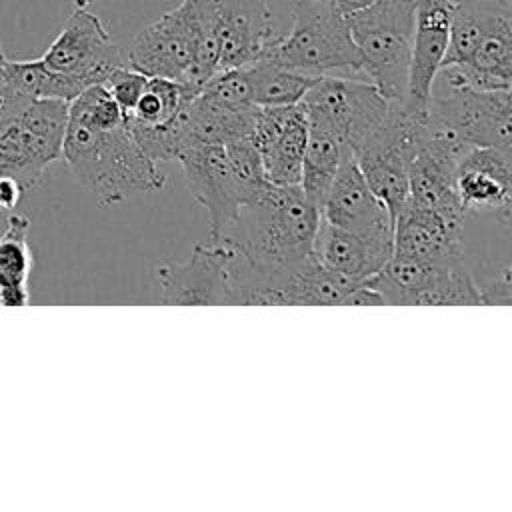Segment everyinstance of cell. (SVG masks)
<instances>
[{
  "label": "cell",
  "mask_w": 512,
  "mask_h": 512,
  "mask_svg": "<svg viewBox=\"0 0 512 512\" xmlns=\"http://www.w3.org/2000/svg\"><path fill=\"white\" fill-rule=\"evenodd\" d=\"M62 158L100 206H112L166 184L156 162L134 140L126 114L104 84H92L68 102Z\"/></svg>",
  "instance_id": "1"
},
{
  "label": "cell",
  "mask_w": 512,
  "mask_h": 512,
  "mask_svg": "<svg viewBox=\"0 0 512 512\" xmlns=\"http://www.w3.org/2000/svg\"><path fill=\"white\" fill-rule=\"evenodd\" d=\"M320 210L300 186H272L244 204L228 230L218 236L232 242L240 254L260 268L296 266L312 256Z\"/></svg>",
  "instance_id": "2"
},
{
  "label": "cell",
  "mask_w": 512,
  "mask_h": 512,
  "mask_svg": "<svg viewBox=\"0 0 512 512\" xmlns=\"http://www.w3.org/2000/svg\"><path fill=\"white\" fill-rule=\"evenodd\" d=\"M418 0H374L344 14L362 74L390 102L402 104L408 82Z\"/></svg>",
  "instance_id": "3"
},
{
  "label": "cell",
  "mask_w": 512,
  "mask_h": 512,
  "mask_svg": "<svg viewBox=\"0 0 512 512\" xmlns=\"http://www.w3.org/2000/svg\"><path fill=\"white\" fill-rule=\"evenodd\" d=\"M308 76H356L362 60L346 18L330 0L292 4V26L264 58Z\"/></svg>",
  "instance_id": "4"
},
{
  "label": "cell",
  "mask_w": 512,
  "mask_h": 512,
  "mask_svg": "<svg viewBox=\"0 0 512 512\" xmlns=\"http://www.w3.org/2000/svg\"><path fill=\"white\" fill-rule=\"evenodd\" d=\"M386 306H480L478 282L466 260L428 262L392 252L388 262L366 280Z\"/></svg>",
  "instance_id": "5"
},
{
  "label": "cell",
  "mask_w": 512,
  "mask_h": 512,
  "mask_svg": "<svg viewBox=\"0 0 512 512\" xmlns=\"http://www.w3.org/2000/svg\"><path fill=\"white\" fill-rule=\"evenodd\" d=\"M440 90L432 88L428 100V122L464 146H504L510 144V90H476L464 82L444 76Z\"/></svg>",
  "instance_id": "6"
},
{
  "label": "cell",
  "mask_w": 512,
  "mask_h": 512,
  "mask_svg": "<svg viewBox=\"0 0 512 512\" xmlns=\"http://www.w3.org/2000/svg\"><path fill=\"white\" fill-rule=\"evenodd\" d=\"M68 102L32 98L0 130V176H12L24 190L34 188L46 168L62 158Z\"/></svg>",
  "instance_id": "7"
},
{
  "label": "cell",
  "mask_w": 512,
  "mask_h": 512,
  "mask_svg": "<svg viewBox=\"0 0 512 512\" xmlns=\"http://www.w3.org/2000/svg\"><path fill=\"white\" fill-rule=\"evenodd\" d=\"M302 104L310 122L336 132L354 154L384 126L396 102L384 98L368 80L320 76L304 94Z\"/></svg>",
  "instance_id": "8"
},
{
  "label": "cell",
  "mask_w": 512,
  "mask_h": 512,
  "mask_svg": "<svg viewBox=\"0 0 512 512\" xmlns=\"http://www.w3.org/2000/svg\"><path fill=\"white\" fill-rule=\"evenodd\" d=\"M424 118L394 104L384 126L352 156L372 192L386 204L392 222L408 198V168L416 134Z\"/></svg>",
  "instance_id": "9"
},
{
  "label": "cell",
  "mask_w": 512,
  "mask_h": 512,
  "mask_svg": "<svg viewBox=\"0 0 512 512\" xmlns=\"http://www.w3.org/2000/svg\"><path fill=\"white\" fill-rule=\"evenodd\" d=\"M466 150L468 146L424 118L410 158L406 202L464 222L466 210L456 192V166Z\"/></svg>",
  "instance_id": "10"
},
{
  "label": "cell",
  "mask_w": 512,
  "mask_h": 512,
  "mask_svg": "<svg viewBox=\"0 0 512 512\" xmlns=\"http://www.w3.org/2000/svg\"><path fill=\"white\" fill-rule=\"evenodd\" d=\"M40 58L48 68L76 76L88 86L102 84L116 66L126 64V56L102 20L88 8H76L68 16L60 34Z\"/></svg>",
  "instance_id": "11"
},
{
  "label": "cell",
  "mask_w": 512,
  "mask_h": 512,
  "mask_svg": "<svg viewBox=\"0 0 512 512\" xmlns=\"http://www.w3.org/2000/svg\"><path fill=\"white\" fill-rule=\"evenodd\" d=\"M230 252L228 240L210 238L206 244H196L188 260L162 264L156 270L158 300L168 306H232Z\"/></svg>",
  "instance_id": "12"
},
{
  "label": "cell",
  "mask_w": 512,
  "mask_h": 512,
  "mask_svg": "<svg viewBox=\"0 0 512 512\" xmlns=\"http://www.w3.org/2000/svg\"><path fill=\"white\" fill-rule=\"evenodd\" d=\"M196 48L194 14L188 0L142 28L126 54V64L148 78L188 82Z\"/></svg>",
  "instance_id": "13"
},
{
  "label": "cell",
  "mask_w": 512,
  "mask_h": 512,
  "mask_svg": "<svg viewBox=\"0 0 512 512\" xmlns=\"http://www.w3.org/2000/svg\"><path fill=\"white\" fill-rule=\"evenodd\" d=\"M176 162H180L184 170L192 196L208 212L210 238L222 236L244 206V196L232 172L224 144H194L186 148Z\"/></svg>",
  "instance_id": "14"
},
{
  "label": "cell",
  "mask_w": 512,
  "mask_h": 512,
  "mask_svg": "<svg viewBox=\"0 0 512 512\" xmlns=\"http://www.w3.org/2000/svg\"><path fill=\"white\" fill-rule=\"evenodd\" d=\"M252 138L260 150L266 182L298 186L308 140V114L302 100L286 106H258Z\"/></svg>",
  "instance_id": "15"
},
{
  "label": "cell",
  "mask_w": 512,
  "mask_h": 512,
  "mask_svg": "<svg viewBox=\"0 0 512 512\" xmlns=\"http://www.w3.org/2000/svg\"><path fill=\"white\" fill-rule=\"evenodd\" d=\"M268 0H218V70L264 60L286 34Z\"/></svg>",
  "instance_id": "16"
},
{
  "label": "cell",
  "mask_w": 512,
  "mask_h": 512,
  "mask_svg": "<svg viewBox=\"0 0 512 512\" xmlns=\"http://www.w3.org/2000/svg\"><path fill=\"white\" fill-rule=\"evenodd\" d=\"M450 0H418L410 52V68L402 108L414 118H426L432 84L448 48Z\"/></svg>",
  "instance_id": "17"
},
{
  "label": "cell",
  "mask_w": 512,
  "mask_h": 512,
  "mask_svg": "<svg viewBox=\"0 0 512 512\" xmlns=\"http://www.w3.org/2000/svg\"><path fill=\"white\" fill-rule=\"evenodd\" d=\"M320 218L368 238H392L394 222L386 204L372 192L354 156H346L320 204Z\"/></svg>",
  "instance_id": "18"
},
{
  "label": "cell",
  "mask_w": 512,
  "mask_h": 512,
  "mask_svg": "<svg viewBox=\"0 0 512 512\" xmlns=\"http://www.w3.org/2000/svg\"><path fill=\"white\" fill-rule=\"evenodd\" d=\"M512 148L472 146L456 166V192L466 214L488 210L502 224L510 222L512 208Z\"/></svg>",
  "instance_id": "19"
},
{
  "label": "cell",
  "mask_w": 512,
  "mask_h": 512,
  "mask_svg": "<svg viewBox=\"0 0 512 512\" xmlns=\"http://www.w3.org/2000/svg\"><path fill=\"white\" fill-rule=\"evenodd\" d=\"M462 232L464 222L406 202L394 218L392 252L428 262H460L466 260Z\"/></svg>",
  "instance_id": "20"
},
{
  "label": "cell",
  "mask_w": 512,
  "mask_h": 512,
  "mask_svg": "<svg viewBox=\"0 0 512 512\" xmlns=\"http://www.w3.org/2000/svg\"><path fill=\"white\" fill-rule=\"evenodd\" d=\"M392 238H368L338 228L320 218L312 256L328 270H334L354 282H364L374 276L392 256Z\"/></svg>",
  "instance_id": "21"
},
{
  "label": "cell",
  "mask_w": 512,
  "mask_h": 512,
  "mask_svg": "<svg viewBox=\"0 0 512 512\" xmlns=\"http://www.w3.org/2000/svg\"><path fill=\"white\" fill-rule=\"evenodd\" d=\"M346 156L352 154L336 132L318 122L308 120V140L302 158V176L298 186L318 210L334 180L338 166Z\"/></svg>",
  "instance_id": "22"
},
{
  "label": "cell",
  "mask_w": 512,
  "mask_h": 512,
  "mask_svg": "<svg viewBox=\"0 0 512 512\" xmlns=\"http://www.w3.org/2000/svg\"><path fill=\"white\" fill-rule=\"evenodd\" d=\"M28 230L30 220L26 216L10 214L6 218V230L0 236V306H24L30 300L32 252Z\"/></svg>",
  "instance_id": "23"
},
{
  "label": "cell",
  "mask_w": 512,
  "mask_h": 512,
  "mask_svg": "<svg viewBox=\"0 0 512 512\" xmlns=\"http://www.w3.org/2000/svg\"><path fill=\"white\" fill-rule=\"evenodd\" d=\"M4 80L28 98H56L66 102L88 88L84 80L48 68L42 58L6 60Z\"/></svg>",
  "instance_id": "24"
},
{
  "label": "cell",
  "mask_w": 512,
  "mask_h": 512,
  "mask_svg": "<svg viewBox=\"0 0 512 512\" xmlns=\"http://www.w3.org/2000/svg\"><path fill=\"white\" fill-rule=\"evenodd\" d=\"M250 86H252V102L256 106H286L296 104L304 98L308 88L320 76H308L272 60H258L246 66Z\"/></svg>",
  "instance_id": "25"
},
{
  "label": "cell",
  "mask_w": 512,
  "mask_h": 512,
  "mask_svg": "<svg viewBox=\"0 0 512 512\" xmlns=\"http://www.w3.org/2000/svg\"><path fill=\"white\" fill-rule=\"evenodd\" d=\"M200 88L170 78H148L144 92L126 120L140 126H162L174 120L182 108L198 94Z\"/></svg>",
  "instance_id": "26"
},
{
  "label": "cell",
  "mask_w": 512,
  "mask_h": 512,
  "mask_svg": "<svg viewBox=\"0 0 512 512\" xmlns=\"http://www.w3.org/2000/svg\"><path fill=\"white\" fill-rule=\"evenodd\" d=\"M148 82V76L130 68L128 64L116 66L106 80L102 82L106 86V90L110 92V96L114 98V102L120 106V110L124 114H130L132 108L136 106L140 94L144 92V86Z\"/></svg>",
  "instance_id": "27"
},
{
  "label": "cell",
  "mask_w": 512,
  "mask_h": 512,
  "mask_svg": "<svg viewBox=\"0 0 512 512\" xmlns=\"http://www.w3.org/2000/svg\"><path fill=\"white\" fill-rule=\"evenodd\" d=\"M32 98L24 96L20 90H16L12 84H8L4 78L0 80V130L14 120L30 102Z\"/></svg>",
  "instance_id": "28"
},
{
  "label": "cell",
  "mask_w": 512,
  "mask_h": 512,
  "mask_svg": "<svg viewBox=\"0 0 512 512\" xmlns=\"http://www.w3.org/2000/svg\"><path fill=\"white\" fill-rule=\"evenodd\" d=\"M340 306H386L384 296L366 280L358 282L340 302Z\"/></svg>",
  "instance_id": "29"
},
{
  "label": "cell",
  "mask_w": 512,
  "mask_h": 512,
  "mask_svg": "<svg viewBox=\"0 0 512 512\" xmlns=\"http://www.w3.org/2000/svg\"><path fill=\"white\" fill-rule=\"evenodd\" d=\"M330 2H332V6H334L338 12L348 14V12H354V10H360V8L368 6V4L374 2V0H330Z\"/></svg>",
  "instance_id": "30"
},
{
  "label": "cell",
  "mask_w": 512,
  "mask_h": 512,
  "mask_svg": "<svg viewBox=\"0 0 512 512\" xmlns=\"http://www.w3.org/2000/svg\"><path fill=\"white\" fill-rule=\"evenodd\" d=\"M94 2H98V0H72L74 8H88V6H92Z\"/></svg>",
  "instance_id": "31"
},
{
  "label": "cell",
  "mask_w": 512,
  "mask_h": 512,
  "mask_svg": "<svg viewBox=\"0 0 512 512\" xmlns=\"http://www.w3.org/2000/svg\"><path fill=\"white\" fill-rule=\"evenodd\" d=\"M6 54H4V50H2V44H0V80L4 78V66H6Z\"/></svg>",
  "instance_id": "32"
},
{
  "label": "cell",
  "mask_w": 512,
  "mask_h": 512,
  "mask_svg": "<svg viewBox=\"0 0 512 512\" xmlns=\"http://www.w3.org/2000/svg\"><path fill=\"white\" fill-rule=\"evenodd\" d=\"M268 2H290V4H294V2H298V0H268Z\"/></svg>",
  "instance_id": "33"
}]
</instances>
